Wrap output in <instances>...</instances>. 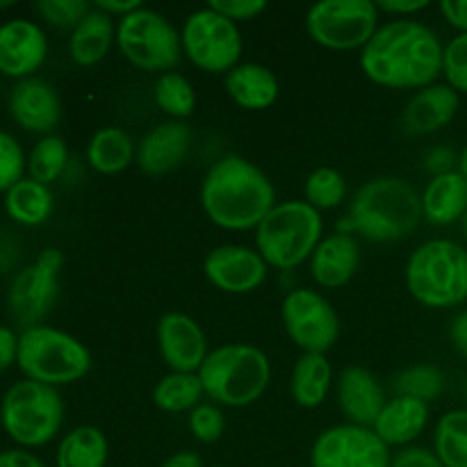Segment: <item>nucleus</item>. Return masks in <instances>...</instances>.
Segmentation results:
<instances>
[{
    "mask_svg": "<svg viewBox=\"0 0 467 467\" xmlns=\"http://www.w3.org/2000/svg\"><path fill=\"white\" fill-rule=\"evenodd\" d=\"M62 267V251L48 246L36 255L35 263H30L14 276L7 292V306L18 327H39L41 319L53 310L55 301H57Z\"/></svg>",
    "mask_w": 467,
    "mask_h": 467,
    "instance_id": "ddd939ff",
    "label": "nucleus"
},
{
    "mask_svg": "<svg viewBox=\"0 0 467 467\" xmlns=\"http://www.w3.org/2000/svg\"><path fill=\"white\" fill-rule=\"evenodd\" d=\"M160 467H203V461H201V456L196 451L181 450L169 456V459H164Z\"/></svg>",
    "mask_w": 467,
    "mask_h": 467,
    "instance_id": "3c124183",
    "label": "nucleus"
},
{
    "mask_svg": "<svg viewBox=\"0 0 467 467\" xmlns=\"http://www.w3.org/2000/svg\"><path fill=\"white\" fill-rule=\"evenodd\" d=\"M404 283L427 308H456L467 301V249L442 237L422 242L406 263Z\"/></svg>",
    "mask_w": 467,
    "mask_h": 467,
    "instance_id": "423d86ee",
    "label": "nucleus"
},
{
    "mask_svg": "<svg viewBox=\"0 0 467 467\" xmlns=\"http://www.w3.org/2000/svg\"><path fill=\"white\" fill-rule=\"evenodd\" d=\"M117 46V23L100 9L91 7V12L78 23L68 36V57L78 67H96Z\"/></svg>",
    "mask_w": 467,
    "mask_h": 467,
    "instance_id": "a878e982",
    "label": "nucleus"
},
{
    "mask_svg": "<svg viewBox=\"0 0 467 467\" xmlns=\"http://www.w3.org/2000/svg\"><path fill=\"white\" fill-rule=\"evenodd\" d=\"M62 422L64 401L57 388L23 379L5 392L0 424L21 450H36L53 442Z\"/></svg>",
    "mask_w": 467,
    "mask_h": 467,
    "instance_id": "6e6552de",
    "label": "nucleus"
},
{
    "mask_svg": "<svg viewBox=\"0 0 467 467\" xmlns=\"http://www.w3.org/2000/svg\"><path fill=\"white\" fill-rule=\"evenodd\" d=\"M360 260H363V254H360L358 237L336 231L322 237L315 254L310 255L308 269L319 287L337 290L358 274Z\"/></svg>",
    "mask_w": 467,
    "mask_h": 467,
    "instance_id": "412c9836",
    "label": "nucleus"
},
{
    "mask_svg": "<svg viewBox=\"0 0 467 467\" xmlns=\"http://www.w3.org/2000/svg\"><path fill=\"white\" fill-rule=\"evenodd\" d=\"M456 171H459L461 176H463L465 181H467V144H465V149L461 150V155H459V169H456Z\"/></svg>",
    "mask_w": 467,
    "mask_h": 467,
    "instance_id": "603ef678",
    "label": "nucleus"
},
{
    "mask_svg": "<svg viewBox=\"0 0 467 467\" xmlns=\"http://www.w3.org/2000/svg\"><path fill=\"white\" fill-rule=\"evenodd\" d=\"M196 374L213 404L222 409H246L267 392L272 383V363L260 347L231 342L210 349Z\"/></svg>",
    "mask_w": 467,
    "mask_h": 467,
    "instance_id": "20e7f679",
    "label": "nucleus"
},
{
    "mask_svg": "<svg viewBox=\"0 0 467 467\" xmlns=\"http://www.w3.org/2000/svg\"><path fill=\"white\" fill-rule=\"evenodd\" d=\"M55 208L53 192L48 185L32 181L30 176L18 181L9 192H5V210L9 217L23 226H41L50 219Z\"/></svg>",
    "mask_w": 467,
    "mask_h": 467,
    "instance_id": "c756f323",
    "label": "nucleus"
},
{
    "mask_svg": "<svg viewBox=\"0 0 467 467\" xmlns=\"http://www.w3.org/2000/svg\"><path fill=\"white\" fill-rule=\"evenodd\" d=\"M392 451L369 427H328L310 447V467H390Z\"/></svg>",
    "mask_w": 467,
    "mask_h": 467,
    "instance_id": "4468645a",
    "label": "nucleus"
},
{
    "mask_svg": "<svg viewBox=\"0 0 467 467\" xmlns=\"http://www.w3.org/2000/svg\"><path fill=\"white\" fill-rule=\"evenodd\" d=\"M208 5L214 12L226 16L228 21L237 23V26L246 21H254V18H258L267 9L265 0H210Z\"/></svg>",
    "mask_w": 467,
    "mask_h": 467,
    "instance_id": "a19ab883",
    "label": "nucleus"
},
{
    "mask_svg": "<svg viewBox=\"0 0 467 467\" xmlns=\"http://www.w3.org/2000/svg\"><path fill=\"white\" fill-rule=\"evenodd\" d=\"M461 222H463V235H465V240H467V213H465V217L461 219Z\"/></svg>",
    "mask_w": 467,
    "mask_h": 467,
    "instance_id": "864d4df0",
    "label": "nucleus"
},
{
    "mask_svg": "<svg viewBox=\"0 0 467 467\" xmlns=\"http://www.w3.org/2000/svg\"><path fill=\"white\" fill-rule=\"evenodd\" d=\"M442 76L459 94H467V32H459L442 55Z\"/></svg>",
    "mask_w": 467,
    "mask_h": 467,
    "instance_id": "ea45409f",
    "label": "nucleus"
},
{
    "mask_svg": "<svg viewBox=\"0 0 467 467\" xmlns=\"http://www.w3.org/2000/svg\"><path fill=\"white\" fill-rule=\"evenodd\" d=\"M16 365L30 381L59 388L89 374L91 354L71 333L39 324L18 336Z\"/></svg>",
    "mask_w": 467,
    "mask_h": 467,
    "instance_id": "0eeeda50",
    "label": "nucleus"
},
{
    "mask_svg": "<svg viewBox=\"0 0 467 467\" xmlns=\"http://www.w3.org/2000/svg\"><path fill=\"white\" fill-rule=\"evenodd\" d=\"M117 48L135 68L160 76L176 71L182 59L181 30L144 5L117 21Z\"/></svg>",
    "mask_w": 467,
    "mask_h": 467,
    "instance_id": "1a4fd4ad",
    "label": "nucleus"
},
{
    "mask_svg": "<svg viewBox=\"0 0 467 467\" xmlns=\"http://www.w3.org/2000/svg\"><path fill=\"white\" fill-rule=\"evenodd\" d=\"M420 199H422L424 222L431 226H451L467 213V181L456 169L438 173L431 176Z\"/></svg>",
    "mask_w": 467,
    "mask_h": 467,
    "instance_id": "393cba45",
    "label": "nucleus"
},
{
    "mask_svg": "<svg viewBox=\"0 0 467 467\" xmlns=\"http://www.w3.org/2000/svg\"><path fill=\"white\" fill-rule=\"evenodd\" d=\"M192 149V130L185 121H162L150 128L137 144L140 169L149 176H167L185 162Z\"/></svg>",
    "mask_w": 467,
    "mask_h": 467,
    "instance_id": "aec40b11",
    "label": "nucleus"
},
{
    "mask_svg": "<svg viewBox=\"0 0 467 467\" xmlns=\"http://www.w3.org/2000/svg\"><path fill=\"white\" fill-rule=\"evenodd\" d=\"M203 397L199 374L169 372L153 388V404L171 415L192 413L196 406L203 404Z\"/></svg>",
    "mask_w": 467,
    "mask_h": 467,
    "instance_id": "7c9ffc66",
    "label": "nucleus"
},
{
    "mask_svg": "<svg viewBox=\"0 0 467 467\" xmlns=\"http://www.w3.org/2000/svg\"><path fill=\"white\" fill-rule=\"evenodd\" d=\"M48 57V36L30 18H12L0 26V73L16 80L32 73Z\"/></svg>",
    "mask_w": 467,
    "mask_h": 467,
    "instance_id": "f3484780",
    "label": "nucleus"
},
{
    "mask_svg": "<svg viewBox=\"0 0 467 467\" xmlns=\"http://www.w3.org/2000/svg\"><path fill=\"white\" fill-rule=\"evenodd\" d=\"M390 467H445L442 461L438 459L436 451L429 450L422 445H410L404 450H397V454H392Z\"/></svg>",
    "mask_w": 467,
    "mask_h": 467,
    "instance_id": "79ce46f5",
    "label": "nucleus"
},
{
    "mask_svg": "<svg viewBox=\"0 0 467 467\" xmlns=\"http://www.w3.org/2000/svg\"><path fill=\"white\" fill-rule=\"evenodd\" d=\"M336 400L345 422L372 429L388 397L379 379L368 368L349 365L336 379Z\"/></svg>",
    "mask_w": 467,
    "mask_h": 467,
    "instance_id": "6ab92c4d",
    "label": "nucleus"
},
{
    "mask_svg": "<svg viewBox=\"0 0 467 467\" xmlns=\"http://www.w3.org/2000/svg\"><path fill=\"white\" fill-rule=\"evenodd\" d=\"M181 44L182 57L196 68L223 76L240 64L244 50L240 26L214 12L210 5L187 14L181 27Z\"/></svg>",
    "mask_w": 467,
    "mask_h": 467,
    "instance_id": "9b49d317",
    "label": "nucleus"
},
{
    "mask_svg": "<svg viewBox=\"0 0 467 467\" xmlns=\"http://www.w3.org/2000/svg\"><path fill=\"white\" fill-rule=\"evenodd\" d=\"M395 395L413 397L420 401H433L442 395L445 390V374L441 368L429 363L410 365V368L401 369L395 377Z\"/></svg>",
    "mask_w": 467,
    "mask_h": 467,
    "instance_id": "c9c22d12",
    "label": "nucleus"
},
{
    "mask_svg": "<svg viewBox=\"0 0 467 467\" xmlns=\"http://www.w3.org/2000/svg\"><path fill=\"white\" fill-rule=\"evenodd\" d=\"M0 467H48L27 450H5L0 451Z\"/></svg>",
    "mask_w": 467,
    "mask_h": 467,
    "instance_id": "49530a36",
    "label": "nucleus"
},
{
    "mask_svg": "<svg viewBox=\"0 0 467 467\" xmlns=\"http://www.w3.org/2000/svg\"><path fill=\"white\" fill-rule=\"evenodd\" d=\"M18 358V336L7 327H0V372L12 368Z\"/></svg>",
    "mask_w": 467,
    "mask_h": 467,
    "instance_id": "c03bdc74",
    "label": "nucleus"
},
{
    "mask_svg": "<svg viewBox=\"0 0 467 467\" xmlns=\"http://www.w3.org/2000/svg\"><path fill=\"white\" fill-rule=\"evenodd\" d=\"M155 105L171 121H185L196 109V89L182 73L169 71L158 76L153 87Z\"/></svg>",
    "mask_w": 467,
    "mask_h": 467,
    "instance_id": "473e14b6",
    "label": "nucleus"
},
{
    "mask_svg": "<svg viewBox=\"0 0 467 467\" xmlns=\"http://www.w3.org/2000/svg\"><path fill=\"white\" fill-rule=\"evenodd\" d=\"M91 7L94 5L87 0H39L35 5L36 14L48 26L59 27V30H73L91 12Z\"/></svg>",
    "mask_w": 467,
    "mask_h": 467,
    "instance_id": "4c0bfd02",
    "label": "nucleus"
},
{
    "mask_svg": "<svg viewBox=\"0 0 467 467\" xmlns=\"http://www.w3.org/2000/svg\"><path fill=\"white\" fill-rule=\"evenodd\" d=\"M26 169L27 160L16 137L0 130V192H9L18 181H23Z\"/></svg>",
    "mask_w": 467,
    "mask_h": 467,
    "instance_id": "58836bf2",
    "label": "nucleus"
},
{
    "mask_svg": "<svg viewBox=\"0 0 467 467\" xmlns=\"http://www.w3.org/2000/svg\"><path fill=\"white\" fill-rule=\"evenodd\" d=\"M441 14L451 27L467 32V0H442Z\"/></svg>",
    "mask_w": 467,
    "mask_h": 467,
    "instance_id": "a18cd8bd",
    "label": "nucleus"
},
{
    "mask_svg": "<svg viewBox=\"0 0 467 467\" xmlns=\"http://www.w3.org/2000/svg\"><path fill=\"white\" fill-rule=\"evenodd\" d=\"M85 155L96 173L117 176L137 160V144L123 128L108 126L91 135Z\"/></svg>",
    "mask_w": 467,
    "mask_h": 467,
    "instance_id": "cd10ccee",
    "label": "nucleus"
},
{
    "mask_svg": "<svg viewBox=\"0 0 467 467\" xmlns=\"http://www.w3.org/2000/svg\"><path fill=\"white\" fill-rule=\"evenodd\" d=\"M347 199V178L333 167H319L304 182V201L315 210H336Z\"/></svg>",
    "mask_w": 467,
    "mask_h": 467,
    "instance_id": "f704fd0d",
    "label": "nucleus"
},
{
    "mask_svg": "<svg viewBox=\"0 0 467 467\" xmlns=\"http://www.w3.org/2000/svg\"><path fill=\"white\" fill-rule=\"evenodd\" d=\"M223 87L226 94L237 108L258 109L272 108L281 94V85H278L276 73L269 67L258 62H240L233 71L223 76Z\"/></svg>",
    "mask_w": 467,
    "mask_h": 467,
    "instance_id": "b1692460",
    "label": "nucleus"
},
{
    "mask_svg": "<svg viewBox=\"0 0 467 467\" xmlns=\"http://www.w3.org/2000/svg\"><path fill=\"white\" fill-rule=\"evenodd\" d=\"M109 445L105 433L91 424L71 429L59 441L55 467H108Z\"/></svg>",
    "mask_w": 467,
    "mask_h": 467,
    "instance_id": "c85d7f7f",
    "label": "nucleus"
},
{
    "mask_svg": "<svg viewBox=\"0 0 467 467\" xmlns=\"http://www.w3.org/2000/svg\"><path fill=\"white\" fill-rule=\"evenodd\" d=\"M429 0H381L377 3L379 12L392 18H413L422 9L429 7Z\"/></svg>",
    "mask_w": 467,
    "mask_h": 467,
    "instance_id": "37998d69",
    "label": "nucleus"
},
{
    "mask_svg": "<svg viewBox=\"0 0 467 467\" xmlns=\"http://www.w3.org/2000/svg\"><path fill=\"white\" fill-rule=\"evenodd\" d=\"M429 418H431V409H429L427 401L395 395L386 401L377 422L372 424V431L390 450L392 447L404 450V447L415 445V441L422 436L429 424Z\"/></svg>",
    "mask_w": 467,
    "mask_h": 467,
    "instance_id": "5701e85b",
    "label": "nucleus"
},
{
    "mask_svg": "<svg viewBox=\"0 0 467 467\" xmlns=\"http://www.w3.org/2000/svg\"><path fill=\"white\" fill-rule=\"evenodd\" d=\"M255 251L278 272H295L306 265L324 237L319 210L304 199L278 201L254 231Z\"/></svg>",
    "mask_w": 467,
    "mask_h": 467,
    "instance_id": "39448f33",
    "label": "nucleus"
},
{
    "mask_svg": "<svg viewBox=\"0 0 467 467\" xmlns=\"http://www.w3.org/2000/svg\"><path fill=\"white\" fill-rule=\"evenodd\" d=\"M445 44L438 32L415 18L381 23L360 50L365 78L383 89H424L442 76Z\"/></svg>",
    "mask_w": 467,
    "mask_h": 467,
    "instance_id": "f257e3e1",
    "label": "nucleus"
},
{
    "mask_svg": "<svg viewBox=\"0 0 467 467\" xmlns=\"http://www.w3.org/2000/svg\"><path fill=\"white\" fill-rule=\"evenodd\" d=\"M187 427H190L192 436L199 442H203V445L219 442L223 431H226V418H223L222 406L213 404V401L199 404L187 415Z\"/></svg>",
    "mask_w": 467,
    "mask_h": 467,
    "instance_id": "e433bc0d",
    "label": "nucleus"
},
{
    "mask_svg": "<svg viewBox=\"0 0 467 467\" xmlns=\"http://www.w3.org/2000/svg\"><path fill=\"white\" fill-rule=\"evenodd\" d=\"M281 319L301 354H328L340 340L342 324L336 306L310 287H295L283 296Z\"/></svg>",
    "mask_w": 467,
    "mask_h": 467,
    "instance_id": "f8f14e48",
    "label": "nucleus"
},
{
    "mask_svg": "<svg viewBox=\"0 0 467 467\" xmlns=\"http://www.w3.org/2000/svg\"><path fill=\"white\" fill-rule=\"evenodd\" d=\"M199 201L205 217L228 233L255 231L278 203L272 178L242 155H223L210 164Z\"/></svg>",
    "mask_w": 467,
    "mask_h": 467,
    "instance_id": "f03ea898",
    "label": "nucleus"
},
{
    "mask_svg": "<svg viewBox=\"0 0 467 467\" xmlns=\"http://www.w3.org/2000/svg\"><path fill=\"white\" fill-rule=\"evenodd\" d=\"M422 199L406 178H369L354 194L337 231L377 244L409 240L422 223Z\"/></svg>",
    "mask_w": 467,
    "mask_h": 467,
    "instance_id": "7ed1b4c3",
    "label": "nucleus"
},
{
    "mask_svg": "<svg viewBox=\"0 0 467 467\" xmlns=\"http://www.w3.org/2000/svg\"><path fill=\"white\" fill-rule=\"evenodd\" d=\"M461 108V94L447 82H436L415 91L401 112V128L415 137L433 135L454 121Z\"/></svg>",
    "mask_w": 467,
    "mask_h": 467,
    "instance_id": "4be33fe9",
    "label": "nucleus"
},
{
    "mask_svg": "<svg viewBox=\"0 0 467 467\" xmlns=\"http://www.w3.org/2000/svg\"><path fill=\"white\" fill-rule=\"evenodd\" d=\"M203 274L219 292L249 295L267 281L269 265L255 246L219 244L203 258Z\"/></svg>",
    "mask_w": 467,
    "mask_h": 467,
    "instance_id": "2eb2a0df",
    "label": "nucleus"
},
{
    "mask_svg": "<svg viewBox=\"0 0 467 467\" xmlns=\"http://www.w3.org/2000/svg\"><path fill=\"white\" fill-rule=\"evenodd\" d=\"M333 365L327 354H301L290 374V395L301 409H319L333 388Z\"/></svg>",
    "mask_w": 467,
    "mask_h": 467,
    "instance_id": "bb28decb",
    "label": "nucleus"
},
{
    "mask_svg": "<svg viewBox=\"0 0 467 467\" xmlns=\"http://www.w3.org/2000/svg\"><path fill=\"white\" fill-rule=\"evenodd\" d=\"M381 26L372 0H322L306 12V32L317 46L336 53L363 50Z\"/></svg>",
    "mask_w": 467,
    "mask_h": 467,
    "instance_id": "9d476101",
    "label": "nucleus"
},
{
    "mask_svg": "<svg viewBox=\"0 0 467 467\" xmlns=\"http://www.w3.org/2000/svg\"><path fill=\"white\" fill-rule=\"evenodd\" d=\"M94 7L112 18H123L135 12V9H140L141 3L140 0H99V3H94Z\"/></svg>",
    "mask_w": 467,
    "mask_h": 467,
    "instance_id": "09e8293b",
    "label": "nucleus"
},
{
    "mask_svg": "<svg viewBox=\"0 0 467 467\" xmlns=\"http://www.w3.org/2000/svg\"><path fill=\"white\" fill-rule=\"evenodd\" d=\"M155 340L169 372L196 374L210 354L203 327L181 310H169L158 319Z\"/></svg>",
    "mask_w": 467,
    "mask_h": 467,
    "instance_id": "dca6fc26",
    "label": "nucleus"
},
{
    "mask_svg": "<svg viewBox=\"0 0 467 467\" xmlns=\"http://www.w3.org/2000/svg\"><path fill=\"white\" fill-rule=\"evenodd\" d=\"M433 451L445 467H467V409L441 415L433 431Z\"/></svg>",
    "mask_w": 467,
    "mask_h": 467,
    "instance_id": "2f4dec72",
    "label": "nucleus"
},
{
    "mask_svg": "<svg viewBox=\"0 0 467 467\" xmlns=\"http://www.w3.org/2000/svg\"><path fill=\"white\" fill-rule=\"evenodd\" d=\"M68 167V146L62 137L46 135L35 144L27 155V173L32 181L48 185L59 181Z\"/></svg>",
    "mask_w": 467,
    "mask_h": 467,
    "instance_id": "72a5a7b5",
    "label": "nucleus"
},
{
    "mask_svg": "<svg viewBox=\"0 0 467 467\" xmlns=\"http://www.w3.org/2000/svg\"><path fill=\"white\" fill-rule=\"evenodd\" d=\"M450 340L451 347L467 358V308L454 315V319L450 322Z\"/></svg>",
    "mask_w": 467,
    "mask_h": 467,
    "instance_id": "de8ad7c7",
    "label": "nucleus"
},
{
    "mask_svg": "<svg viewBox=\"0 0 467 467\" xmlns=\"http://www.w3.org/2000/svg\"><path fill=\"white\" fill-rule=\"evenodd\" d=\"M214 467H226V465H214Z\"/></svg>",
    "mask_w": 467,
    "mask_h": 467,
    "instance_id": "5fc2aeb1",
    "label": "nucleus"
},
{
    "mask_svg": "<svg viewBox=\"0 0 467 467\" xmlns=\"http://www.w3.org/2000/svg\"><path fill=\"white\" fill-rule=\"evenodd\" d=\"M454 155H451L450 149H436L427 155V169L438 176V173H447L454 171Z\"/></svg>",
    "mask_w": 467,
    "mask_h": 467,
    "instance_id": "8fccbe9b",
    "label": "nucleus"
},
{
    "mask_svg": "<svg viewBox=\"0 0 467 467\" xmlns=\"http://www.w3.org/2000/svg\"><path fill=\"white\" fill-rule=\"evenodd\" d=\"M9 114L27 132L53 135L62 121V100L53 85L41 78H26L18 80L9 94Z\"/></svg>",
    "mask_w": 467,
    "mask_h": 467,
    "instance_id": "a211bd4d",
    "label": "nucleus"
}]
</instances>
